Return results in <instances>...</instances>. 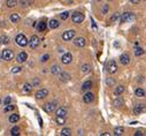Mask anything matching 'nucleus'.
Returning a JSON list of instances; mask_svg holds the SVG:
<instances>
[{
  "label": "nucleus",
  "mask_w": 146,
  "mask_h": 136,
  "mask_svg": "<svg viewBox=\"0 0 146 136\" xmlns=\"http://www.w3.org/2000/svg\"><path fill=\"white\" fill-rule=\"evenodd\" d=\"M48 59H50V54H44L40 60H41V62H46Z\"/></svg>",
  "instance_id": "a19ab883"
},
{
  "label": "nucleus",
  "mask_w": 146,
  "mask_h": 136,
  "mask_svg": "<svg viewBox=\"0 0 146 136\" xmlns=\"http://www.w3.org/2000/svg\"><path fill=\"white\" fill-rule=\"evenodd\" d=\"M1 57H2V59L4 60H6V61H10L14 58V53H13L12 50H4L2 51V54H1Z\"/></svg>",
  "instance_id": "39448f33"
},
{
  "label": "nucleus",
  "mask_w": 146,
  "mask_h": 136,
  "mask_svg": "<svg viewBox=\"0 0 146 136\" xmlns=\"http://www.w3.org/2000/svg\"><path fill=\"white\" fill-rule=\"evenodd\" d=\"M8 104H12V97H6L4 99V105H8Z\"/></svg>",
  "instance_id": "58836bf2"
},
{
  "label": "nucleus",
  "mask_w": 146,
  "mask_h": 136,
  "mask_svg": "<svg viewBox=\"0 0 146 136\" xmlns=\"http://www.w3.org/2000/svg\"><path fill=\"white\" fill-rule=\"evenodd\" d=\"M0 105H1V99H0Z\"/></svg>",
  "instance_id": "09e8293b"
},
{
  "label": "nucleus",
  "mask_w": 146,
  "mask_h": 136,
  "mask_svg": "<svg viewBox=\"0 0 146 136\" xmlns=\"http://www.w3.org/2000/svg\"><path fill=\"white\" fill-rule=\"evenodd\" d=\"M131 1V4H135V5H138L140 2V0H130Z\"/></svg>",
  "instance_id": "49530a36"
},
{
  "label": "nucleus",
  "mask_w": 146,
  "mask_h": 136,
  "mask_svg": "<svg viewBox=\"0 0 146 136\" xmlns=\"http://www.w3.org/2000/svg\"><path fill=\"white\" fill-rule=\"evenodd\" d=\"M55 113H57V116H63V118H66V115H67V108L66 107H59L57 111H55Z\"/></svg>",
  "instance_id": "dca6fc26"
},
{
  "label": "nucleus",
  "mask_w": 146,
  "mask_h": 136,
  "mask_svg": "<svg viewBox=\"0 0 146 136\" xmlns=\"http://www.w3.org/2000/svg\"><path fill=\"white\" fill-rule=\"evenodd\" d=\"M51 72H52V74H54V75H59V74L61 73V67L58 65H54L51 68Z\"/></svg>",
  "instance_id": "5701e85b"
},
{
  "label": "nucleus",
  "mask_w": 146,
  "mask_h": 136,
  "mask_svg": "<svg viewBox=\"0 0 146 136\" xmlns=\"http://www.w3.org/2000/svg\"><path fill=\"white\" fill-rule=\"evenodd\" d=\"M46 96H48V90L47 89H40L36 92V98L37 99H44Z\"/></svg>",
  "instance_id": "9d476101"
},
{
  "label": "nucleus",
  "mask_w": 146,
  "mask_h": 136,
  "mask_svg": "<svg viewBox=\"0 0 146 136\" xmlns=\"http://www.w3.org/2000/svg\"><path fill=\"white\" fill-rule=\"evenodd\" d=\"M61 135L62 136H70L71 135V130L69 129V128H63V129L61 130Z\"/></svg>",
  "instance_id": "7c9ffc66"
},
{
  "label": "nucleus",
  "mask_w": 146,
  "mask_h": 136,
  "mask_svg": "<svg viewBox=\"0 0 146 136\" xmlns=\"http://www.w3.org/2000/svg\"><path fill=\"white\" fill-rule=\"evenodd\" d=\"M145 111V105L144 104H137L136 106L134 107V113L138 115V114H142V112Z\"/></svg>",
  "instance_id": "4468645a"
},
{
  "label": "nucleus",
  "mask_w": 146,
  "mask_h": 136,
  "mask_svg": "<svg viewBox=\"0 0 146 136\" xmlns=\"http://www.w3.org/2000/svg\"><path fill=\"white\" fill-rule=\"evenodd\" d=\"M39 83H40V81H39L38 79H34L32 82H31V85L32 87H37V85H39Z\"/></svg>",
  "instance_id": "ea45409f"
},
{
  "label": "nucleus",
  "mask_w": 146,
  "mask_h": 136,
  "mask_svg": "<svg viewBox=\"0 0 146 136\" xmlns=\"http://www.w3.org/2000/svg\"><path fill=\"white\" fill-rule=\"evenodd\" d=\"M134 18H135V14H134V13L127 12V13H123V15L121 16V22H122V23L131 22V21L134 20Z\"/></svg>",
  "instance_id": "20e7f679"
},
{
  "label": "nucleus",
  "mask_w": 146,
  "mask_h": 136,
  "mask_svg": "<svg viewBox=\"0 0 146 136\" xmlns=\"http://www.w3.org/2000/svg\"><path fill=\"white\" fill-rule=\"evenodd\" d=\"M28 44L30 45L31 49H37V47L39 46V44H40V39H39V37H38V36L33 35V36L31 37L30 41H28Z\"/></svg>",
  "instance_id": "f03ea898"
},
{
  "label": "nucleus",
  "mask_w": 146,
  "mask_h": 136,
  "mask_svg": "<svg viewBox=\"0 0 146 136\" xmlns=\"http://www.w3.org/2000/svg\"><path fill=\"white\" fill-rule=\"evenodd\" d=\"M120 62L122 63L123 66H127L130 63V55L127 54V53H124V54H122L120 57Z\"/></svg>",
  "instance_id": "f8f14e48"
},
{
  "label": "nucleus",
  "mask_w": 146,
  "mask_h": 136,
  "mask_svg": "<svg viewBox=\"0 0 146 136\" xmlns=\"http://www.w3.org/2000/svg\"><path fill=\"white\" fill-rule=\"evenodd\" d=\"M20 20H21V16L18 14H12V15H10V21H12L13 23L20 22Z\"/></svg>",
  "instance_id": "393cba45"
},
{
  "label": "nucleus",
  "mask_w": 146,
  "mask_h": 136,
  "mask_svg": "<svg viewBox=\"0 0 146 136\" xmlns=\"http://www.w3.org/2000/svg\"><path fill=\"white\" fill-rule=\"evenodd\" d=\"M74 37H75V30H67L62 34V39L66 42L71 41Z\"/></svg>",
  "instance_id": "0eeeda50"
},
{
  "label": "nucleus",
  "mask_w": 146,
  "mask_h": 136,
  "mask_svg": "<svg viewBox=\"0 0 146 136\" xmlns=\"http://www.w3.org/2000/svg\"><path fill=\"white\" fill-rule=\"evenodd\" d=\"M47 28V24L46 22H44V21H41V22L38 23V31H45Z\"/></svg>",
  "instance_id": "bb28decb"
},
{
  "label": "nucleus",
  "mask_w": 146,
  "mask_h": 136,
  "mask_svg": "<svg viewBox=\"0 0 146 136\" xmlns=\"http://www.w3.org/2000/svg\"><path fill=\"white\" fill-rule=\"evenodd\" d=\"M143 54H144V49H143V47H137V49L135 50V55H137V57H142Z\"/></svg>",
  "instance_id": "c756f323"
},
{
  "label": "nucleus",
  "mask_w": 146,
  "mask_h": 136,
  "mask_svg": "<svg viewBox=\"0 0 146 136\" xmlns=\"http://www.w3.org/2000/svg\"><path fill=\"white\" fill-rule=\"evenodd\" d=\"M8 120H9L10 124H15V122H17L18 120H20V115H18V114H10Z\"/></svg>",
  "instance_id": "4be33fe9"
},
{
  "label": "nucleus",
  "mask_w": 146,
  "mask_h": 136,
  "mask_svg": "<svg viewBox=\"0 0 146 136\" xmlns=\"http://www.w3.org/2000/svg\"><path fill=\"white\" fill-rule=\"evenodd\" d=\"M75 45L78 47H84L86 45V39L84 38V37H78V38L75 39Z\"/></svg>",
  "instance_id": "ddd939ff"
},
{
  "label": "nucleus",
  "mask_w": 146,
  "mask_h": 136,
  "mask_svg": "<svg viewBox=\"0 0 146 136\" xmlns=\"http://www.w3.org/2000/svg\"><path fill=\"white\" fill-rule=\"evenodd\" d=\"M61 61H62L63 65H69V63L73 61V54L71 53H65V54L62 55V58H61Z\"/></svg>",
  "instance_id": "6e6552de"
},
{
  "label": "nucleus",
  "mask_w": 146,
  "mask_h": 136,
  "mask_svg": "<svg viewBox=\"0 0 146 136\" xmlns=\"http://www.w3.org/2000/svg\"><path fill=\"white\" fill-rule=\"evenodd\" d=\"M60 80L62 82H68L69 80H70V75H69L68 73H66V72H61L60 73Z\"/></svg>",
  "instance_id": "a211bd4d"
},
{
  "label": "nucleus",
  "mask_w": 146,
  "mask_h": 136,
  "mask_svg": "<svg viewBox=\"0 0 146 136\" xmlns=\"http://www.w3.org/2000/svg\"><path fill=\"white\" fill-rule=\"evenodd\" d=\"M31 89H32V85H31L30 83H25L24 85H23V91L24 92H30Z\"/></svg>",
  "instance_id": "2f4dec72"
},
{
  "label": "nucleus",
  "mask_w": 146,
  "mask_h": 136,
  "mask_svg": "<svg viewBox=\"0 0 146 136\" xmlns=\"http://www.w3.org/2000/svg\"><path fill=\"white\" fill-rule=\"evenodd\" d=\"M15 42H16V44L18 46H22V47L28 45V39H26L25 35H23V34H18L16 36V38H15Z\"/></svg>",
  "instance_id": "f257e3e1"
},
{
  "label": "nucleus",
  "mask_w": 146,
  "mask_h": 136,
  "mask_svg": "<svg viewBox=\"0 0 146 136\" xmlns=\"http://www.w3.org/2000/svg\"><path fill=\"white\" fill-rule=\"evenodd\" d=\"M136 96L137 97H145V90L142 89V88H138V89H136Z\"/></svg>",
  "instance_id": "cd10ccee"
},
{
  "label": "nucleus",
  "mask_w": 146,
  "mask_h": 136,
  "mask_svg": "<svg viewBox=\"0 0 146 136\" xmlns=\"http://www.w3.org/2000/svg\"><path fill=\"white\" fill-rule=\"evenodd\" d=\"M119 16H120V13H115V15H113L112 16V21H116Z\"/></svg>",
  "instance_id": "37998d69"
},
{
  "label": "nucleus",
  "mask_w": 146,
  "mask_h": 136,
  "mask_svg": "<svg viewBox=\"0 0 146 136\" xmlns=\"http://www.w3.org/2000/svg\"><path fill=\"white\" fill-rule=\"evenodd\" d=\"M106 83H107L108 87H112V85H114V83H115V80H114V79H110V77H108V79L106 80Z\"/></svg>",
  "instance_id": "c9c22d12"
},
{
  "label": "nucleus",
  "mask_w": 146,
  "mask_h": 136,
  "mask_svg": "<svg viewBox=\"0 0 146 136\" xmlns=\"http://www.w3.org/2000/svg\"><path fill=\"white\" fill-rule=\"evenodd\" d=\"M20 133H21L20 127H17V126L13 127L12 130H10V134H12V136H18V135H20Z\"/></svg>",
  "instance_id": "b1692460"
},
{
  "label": "nucleus",
  "mask_w": 146,
  "mask_h": 136,
  "mask_svg": "<svg viewBox=\"0 0 146 136\" xmlns=\"http://www.w3.org/2000/svg\"><path fill=\"white\" fill-rule=\"evenodd\" d=\"M144 1H145V0H144Z\"/></svg>",
  "instance_id": "3c124183"
},
{
  "label": "nucleus",
  "mask_w": 146,
  "mask_h": 136,
  "mask_svg": "<svg viewBox=\"0 0 146 136\" xmlns=\"http://www.w3.org/2000/svg\"><path fill=\"white\" fill-rule=\"evenodd\" d=\"M143 135H144V133L142 130H138V132H136V134H135V136H143Z\"/></svg>",
  "instance_id": "a18cd8bd"
},
{
  "label": "nucleus",
  "mask_w": 146,
  "mask_h": 136,
  "mask_svg": "<svg viewBox=\"0 0 146 136\" xmlns=\"http://www.w3.org/2000/svg\"><path fill=\"white\" fill-rule=\"evenodd\" d=\"M92 87H93V83H92V81H91V80H87V81H85V82L83 83L82 90H83V91H87V90H90Z\"/></svg>",
  "instance_id": "f3484780"
},
{
  "label": "nucleus",
  "mask_w": 146,
  "mask_h": 136,
  "mask_svg": "<svg viewBox=\"0 0 146 136\" xmlns=\"http://www.w3.org/2000/svg\"><path fill=\"white\" fill-rule=\"evenodd\" d=\"M107 70H108V73H109V74L116 73V70H117V65H116L115 60L109 61V63H108V67H107Z\"/></svg>",
  "instance_id": "1a4fd4ad"
},
{
  "label": "nucleus",
  "mask_w": 146,
  "mask_h": 136,
  "mask_svg": "<svg viewBox=\"0 0 146 136\" xmlns=\"http://www.w3.org/2000/svg\"><path fill=\"white\" fill-rule=\"evenodd\" d=\"M66 119L63 116H57V124L58 125H65Z\"/></svg>",
  "instance_id": "f704fd0d"
},
{
  "label": "nucleus",
  "mask_w": 146,
  "mask_h": 136,
  "mask_svg": "<svg viewBox=\"0 0 146 136\" xmlns=\"http://www.w3.org/2000/svg\"><path fill=\"white\" fill-rule=\"evenodd\" d=\"M100 135H101V136H105V135H106V136H109L110 134H109V133H101Z\"/></svg>",
  "instance_id": "de8ad7c7"
},
{
  "label": "nucleus",
  "mask_w": 146,
  "mask_h": 136,
  "mask_svg": "<svg viewBox=\"0 0 146 136\" xmlns=\"http://www.w3.org/2000/svg\"><path fill=\"white\" fill-rule=\"evenodd\" d=\"M71 20L74 23H82L84 21V15L81 12H75L71 15Z\"/></svg>",
  "instance_id": "7ed1b4c3"
},
{
  "label": "nucleus",
  "mask_w": 146,
  "mask_h": 136,
  "mask_svg": "<svg viewBox=\"0 0 146 136\" xmlns=\"http://www.w3.org/2000/svg\"><path fill=\"white\" fill-rule=\"evenodd\" d=\"M123 92H124V87L123 85H119V87H116L115 91H114V95H115L116 97H119V96H121Z\"/></svg>",
  "instance_id": "6ab92c4d"
},
{
  "label": "nucleus",
  "mask_w": 146,
  "mask_h": 136,
  "mask_svg": "<svg viewBox=\"0 0 146 136\" xmlns=\"http://www.w3.org/2000/svg\"><path fill=\"white\" fill-rule=\"evenodd\" d=\"M123 134H124L123 127H116L115 129H114V135L115 136H122Z\"/></svg>",
  "instance_id": "412c9836"
},
{
  "label": "nucleus",
  "mask_w": 146,
  "mask_h": 136,
  "mask_svg": "<svg viewBox=\"0 0 146 136\" xmlns=\"http://www.w3.org/2000/svg\"><path fill=\"white\" fill-rule=\"evenodd\" d=\"M57 103L55 102H51V103H47L44 105V111L46 112V113H51V112L55 111L57 110Z\"/></svg>",
  "instance_id": "423d86ee"
},
{
  "label": "nucleus",
  "mask_w": 146,
  "mask_h": 136,
  "mask_svg": "<svg viewBox=\"0 0 146 136\" xmlns=\"http://www.w3.org/2000/svg\"><path fill=\"white\" fill-rule=\"evenodd\" d=\"M59 25H60V22L58 20H51V21H50V23H48V27L51 29L59 28Z\"/></svg>",
  "instance_id": "aec40b11"
},
{
  "label": "nucleus",
  "mask_w": 146,
  "mask_h": 136,
  "mask_svg": "<svg viewBox=\"0 0 146 136\" xmlns=\"http://www.w3.org/2000/svg\"><path fill=\"white\" fill-rule=\"evenodd\" d=\"M9 37L8 36H1L0 37V44H9Z\"/></svg>",
  "instance_id": "c85d7f7f"
},
{
  "label": "nucleus",
  "mask_w": 146,
  "mask_h": 136,
  "mask_svg": "<svg viewBox=\"0 0 146 136\" xmlns=\"http://www.w3.org/2000/svg\"><path fill=\"white\" fill-rule=\"evenodd\" d=\"M107 12H108V6L106 5V6L102 7V13H103V14H107Z\"/></svg>",
  "instance_id": "c03bdc74"
},
{
  "label": "nucleus",
  "mask_w": 146,
  "mask_h": 136,
  "mask_svg": "<svg viewBox=\"0 0 146 136\" xmlns=\"http://www.w3.org/2000/svg\"><path fill=\"white\" fill-rule=\"evenodd\" d=\"M83 100H84V103H86V104L92 103L94 100V95L92 94V92H86L83 97Z\"/></svg>",
  "instance_id": "9b49d317"
},
{
  "label": "nucleus",
  "mask_w": 146,
  "mask_h": 136,
  "mask_svg": "<svg viewBox=\"0 0 146 136\" xmlns=\"http://www.w3.org/2000/svg\"><path fill=\"white\" fill-rule=\"evenodd\" d=\"M110 1H112V0H110Z\"/></svg>",
  "instance_id": "8fccbe9b"
},
{
  "label": "nucleus",
  "mask_w": 146,
  "mask_h": 136,
  "mask_svg": "<svg viewBox=\"0 0 146 136\" xmlns=\"http://www.w3.org/2000/svg\"><path fill=\"white\" fill-rule=\"evenodd\" d=\"M26 59H28V54H26L25 52H20L17 54L16 60L18 61V62H25Z\"/></svg>",
  "instance_id": "2eb2a0df"
},
{
  "label": "nucleus",
  "mask_w": 146,
  "mask_h": 136,
  "mask_svg": "<svg viewBox=\"0 0 146 136\" xmlns=\"http://www.w3.org/2000/svg\"><path fill=\"white\" fill-rule=\"evenodd\" d=\"M114 105L117 106V107H120V106L123 105V100L122 99H115L114 100Z\"/></svg>",
  "instance_id": "4c0bfd02"
},
{
  "label": "nucleus",
  "mask_w": 146,
  "mask_h": 136,
  "mask_svg": "<svg viewBox=\"0 0 146 136\" xmlns=\"http://www.w3.org/2000/svg\"><path fill=\"white\" fill-rule=\"evenodd\" d=\"M69 17V13L68 12H63L60 14V18L61 20H67V18Z\"/></svg>",
  "instance_id": "e433bc0d"
},
{
  "label": "nucleus",
  "mask_w": 146,
  "mask_h": 136,
  "mask_svg": "<svg viewBox=\"0 0 146 136\" xmlns=\"http://www.w3.org/2000/svg\"><path fill=\"white\" fill-rule=\"evenodd\" d=\"M90 69H91V66L87 65V63H84V65L82 66V70H83V73H89Z\"/></svg>",
  "instance_id": "72a5a7b5"
},
{
  "label": "nucleus",
  "mask_w": 146,
  "mask_h": 136,
  "mask_svg": "<svg viewBox=\"0 0 146 136\" xmlns=\"http://www.w3.org/2000/svg\"><path fill=\"white\" fill-rule=\"evenodd\" d=\"M14 105H12V104H8V105H6V107H5L4 112H6V113H8V112H13L14 111Z\"/></svg>",
  "instance_id": "473e14b6"
},
{
  "label": "nucleus",
  "mask_w": 146,
  "mask_h": 136,
  "mask_svg": "<svg viewBox=\"0 0 146 136\" xmlns=\"http://www.w3.org/2000/svg\"><path fill=\"white\" fill-rule=\"evenodd\" d=\"M21 70H22V68H21V67H14V68L12 69V73H13V74H15V73H20Z\"/></svg>",
  "instance_id": "79ce46f5"
},
{
  "label": "nucleus",
  "mask_w": 146,
  "mask_h": 136,
  "mask_svg": "<svg viewBox=\"0 0 146 136\" xmlns=\"http://www.w3.org/2000/svg\"><path fill=\"white\" fill-rule=\"evenodd\" d=\"M17 0H7L6 1V5L7 7H9V8H13V7H15L17 5Z\"/></svg>",
  "instance_id": "a878e982"
}]
</instances>
